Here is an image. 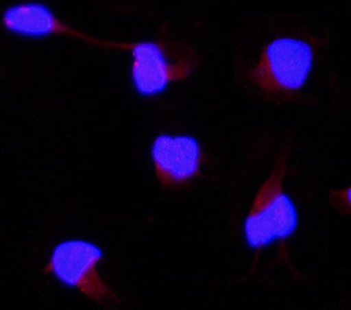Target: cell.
<instances>
[{"instance_id":"7a4b0ae2","label":"cell","mask_w":351,"mask_h":310,"mask_svg":"<svg viewBox=\"0 0 351 310\" xmlns=\"http://www.w3.org/2000/svg\"><path fill=\"white\" fill-rule=\"evenodd\" d=\"M287 156L285 152L275 163L245 222V235L253 248L260 249L274 240L288 237L298 226L295 207L283 191Z\"/></svg>"},{"instance_id":"52a82bcc","label":"cell","mask_w":351,"mask_h":310,"mask_svg":"<svg viewBox=\"0 0 351 310\" xmlns=\"http://www.w3.org/2000/svg\"><path fill=\"white\" fill-rule=\"evenodd\" d=\"M330 203L340 213L350 212V188L346 190H333L330 192Z\"/></svg>"},{"instance_id":"8992f818","label":"cell","mask_w":351,"mask_h":310,"mask_svg":"<svg viewBox=\"0 0 351 310\" xmlns=\"http://www.w3.org/2000/svg\"><path fill=\"white\" fill-rule=\"evenodd\" d=\"M2 23L6 29L21 36L43 38L51 34H60L99 47L119 49V43L99 40L69 27L58 19L49 8L40 3H23L12 6L4 12Z\"/></svg>"},{"instance_id":"3957f363","label":"cell","mask_w":351,"mask_h":310,"mask_svg":"<svg viewBox=\"0 0 351 310\" xmlns=\"http://www.w3.org/2000/svg\"><path fill=\"white\" fill-rule=\"evenodd\" d=\"M313 51L305 41L279 38L264 49L249 79L265 94L285 99L295 94L311 71Z\"/></svg>"},{"instance_id":"6da1fadb","label":"cell","mask_w":351,"mask_h":310,"mask_svg":"<svg viewBox=\"0 0 351 310\" xmlns=\"http://www.w3.org/2000/svg\"><path fill=\"white\" fill-rule=\"evenodd\" d=\"M129 51L134 56V84L143 95L159 94L170 82L189 77L200 64L194 47L183 41L130 43Z\"/></svg>"},{"instance_id":"277c9868","label":"cell","mask_w":351,"mask_h":310,"mask_svg":"<svg viewBox=\"0 0 351 310\" xmlns=\"http://www.w3.org/2000/svg\"><path fill=\"white\" fill-rule=\"evenodd\" d=\"M103 257L101 248L82 240H69L54 248L45 273H53L62 283L77 288L101 305H117L116 294L104 283L97 270Z\"/></svg>"},{"instance_id":"5b68a950","label":"cell","mask_w":351,"mask_h":310,"mask_svg":"<svg viewBox=\"0 0 351 310\" xmlns=\"http://www.w3.org/2000/svg\"><path fill=\"white\" fill-rule=\"evenodd\" d=\"M156 175L162 188L178 189L200 176L205 155L199 143L188 136L162 135L152 148Z\"/></svg>"}]
</instances>
